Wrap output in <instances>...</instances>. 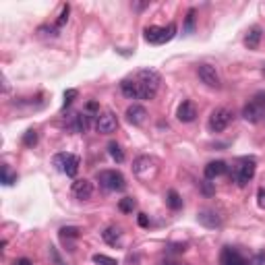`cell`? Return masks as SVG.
Returning a JSON list of instances; mask_svg holds the SVG:
<instances>
[{
  "instance_id": "484cf974",
  "label": "cell",
  "mask_w": 265,
  "mask_h": 265,
  "mask_svg": "<svg viewBox=\"0 0 265 265\" xmlns=\"http://www.w3.org/2000/svg\"><path fill=\"white\" fill-rule=\"evenodd\" d=\"M68 13H71V6H68V4H65V6H62V11H60V15H58V19H56V25H54V27H56V29L65 27V23L68 21Z\"/></svg>"
},
{
  "instance_id": "8992f818",
  "label": "cell",
  "mask_w": 265,
  "mask_h": 265,
  "mask_svg": "<svg viewBox=\"0 0 265 265\" xmlns=\"http://www.w3.org/2000/svg\"><path fill=\"white\" fill-rule=\"evenodd\" d=\"M243 118L248 122H259L265 118V93H257L243 108Z\"/></svg>"
},
{
  "instance_id": "ffe728a7",
  "label": "cell",
  "mask_w": 265,
  "mask_h": 265,
  "mask_svg": "<svg viewBox=\"0 0 265 265\" xmlns=\"http://www.w3.org/2000/svg\"><path fill=\"white\" fill-rule=\"evenodd\" d=\"M60 240L65 243L66 247H73V240L79 238V228H75V226H66V228H60L58 232Z\"/></svg>"
},
{
  "instance_id": "7402d4cb",
  "label": "cell",
  "mask_w": 265,
  "mask_h": 265,
  "mask_svg": "<svg viewBox=\"0 0 265 265\" xmlns=\"http://www.w3.org/2000/svg\"><path fill=\"white\" fill-rule=\"evenodd\" d=\"M108 153H110V158L116 162V164H122L124 162V151H122V147L118 143H110L108 145Z\"/></svg>"
},
{
  "instance_id": "3957f363",
  "label": "cell",
  "mask_w": 265,
  "mask_h": 265,
  "mask_svg": "<svg viewBox=\"0 0 265 265\" xmlns=\"http://www.w3.org/2000/svg\"><path fill=\"white\" fill-rule=\"evenodd\" d=\"M99 186H104L106 191H124L127 189V181L118 170H99L96 174Z\"/></svg>"
},
{
  "instance_id": "e575fe53",
  "label": "cell",
  "mask_w": 265,
  "mask_h": 265,
  "mask_svg": "<svg viewBox=\"0 0 265 265\" xmlns=\"http://www.w3.org/2000/svg\"><path fill=\"white\" fill-rule=\"evenodd\" d=\"M147 6H149V4H147V2H143V4H132V9H137V11H143V9H147Z\"/></svg>"
},
{
  "instance_id": "4dcf8cb0",
  "label": "cell",
  "mask_w": 265,
  "mask_h": 265,
  "mask_svg": "<svg viewBox=\"0 0 265 265\" xmlns=\"http://www.w3.org/2000/svg\"><path fill=\"white\" fill-rule=\"evenodd\" d=\"M199 186H201V191H203L205 195H214V193H215V189L212 186V182H209L207 178H205V181H201V182H199Z\"/></svg>"
},
{
  "instance_id": "30bf717a",
  "label": "cell",
  "mask_w": 265,
  "mask_h": 265,
  "mask_svg": "<svg viewBox=\"0 0 265 265\" xmlns=\"http://www.w3.org/2000/svg\"><path fill=\"white\" fill-rule=\"evenodd\" d=\"M197 75H199V79L203 81L207 87H212V89H217L220 87V75H217V71H215V66H212V65H199L197 66Z\"/></svg>"
},
{
  "instance_id": "4316f807",
  "label": "cell",
  "mask_w": 265,
  "mask_h": 265,
  "mask_svg": "<svg viewBox=\"0 0 265 265\" xmlns=\"http://www.w3.org/2000/svg\"><path fill=\"white\" fill-rule=\"evenodd\" d=\"M93 263H98V265H118L116 259H112V257H108V255H99V253L93 255Z\"/></svg>"
},
{
  "instance_id": "5bb4252c",
  "label": "cell",
  "mask_w": 265,
  "mask_h": 265,
  "mask_svg": "<svg viewBox=\"0 0 265 265\" xmlns=\"http://www.w3.org/2000/svg\"><path fill=\"white\" fill-rule=\"evenodd\" d=\"M176 118L181 122H193L195 118H197V106H195L191 99H184L176 110Z\"/></svg>"
},
{
  "instance_id": "d4e9b609",
  "label": "cell",
  "mask_w": 265,
  "mask_h": 265,
  "mask_svg": "<svg viewBox=\"0 0 265 265\" xmlns=\"http://www.w3.org/2000/svg\"><path fill=\"white\" fill-rule=\"evenodd\" d=\"M37 143V131L35 129H29L25 135H23V145L25 147H33Z\"/></svg>"
},
{
  "instance_id": "6da1fadb",
  "label": "cell",
  "mask_w": 265,
  "mask_h": 265,
  "mask_svg": "<svg viewBox=\"0 0 265 265\" xmlns=\"http://www.w3.org/2000/svg\"><path fill=\"white\" fill-rule=\"evenodd\" d=\"M162 77L153 68H143L137 75L120 81V91L129 99H153L160 89Z\"/></svg>"
},
{
  "instance_id": "7c38bea8",
  "label": "cell",
  "mask_w": 265,
  "mask_h": 265,
  "mask_svg": "<svg viewBox=\"0 0 265 265\" xmlns=\"http://www.w3.org/2000/svg\"><path fill=\"white\" fill-rule=\"evenodd\" d=\"M91 124V114L87 112H77L71 116V120H68V129H71L73 132H85L89 129Z\"/></svg>"
},
{
  "instance_id": "836d02e7",
  "label": "cell",
  "mask_w": 265,
  "mask_h": 265,
  "mask_svg": "<svg viewBox=\"0 0 265 265\" xmlns=\"http://www.w3.org/2000/svg\"><path fill=\"white\" fill-rule=\"evenodd\" d=\"M13 265H31V261L27 259V257H21V259H17V261H15Z\"/></svg>"
},
{
  "instance_id": "cb8c5ba5",
  "label": "cell",
  "mask_w": 265,
  "mask_h": 265,
  "mask_svg": "<svg viewBox=\"0 0 265 265\" xmlns=\"http://www.w3.org/2000/svg\"><path fill=\"white\" fill-rule=\"evenodd\" d=\"M0 181H2L4 186H11V184L17 182V174H13L9 166H2L0 168Z\"/></svg>"
},
{
  "instance_id": "d6a6232c",
  "label": "cell",
  "mask_w": 265,
  "mask_h": 265,
  "mask_svg": "<svg viewBox=\"0 0 265 265\" xmlns=\"http://www.w3.org/2000/svg\"><path fill=\"white\" fill-rule=\"evenodd\" d=\"M257 197H259V205L265 207V189H259V193H257Z\"/></svg>"
},
{
  "instance_id": "ba28073f",
  "label": "cell",
  "mask_w": 265,
  "mask_h": 265,
  "mask_svg": "<svg viewBox=\"0 0 265 265\" xmlns=\"http://www.w3.org/2000/svg\"><path fill=\"white\" fill-rule=\"evenodd\" d=\"M118 129V118L112 110H104L102 114H98V120H96V131L99 135H110Z\"/></svg>"
},
{
  "instance_id": "9a60e30c",
  "label": "cell",
  "mask_w": 265,
  "mask_h": 265,
  "mask_svg": "<svg viewBox=\"0 0 265 265\" xmlns=\"http://www.w3.org/2000/svg\"><path fill=\"white\" fill-rule=\"evenodd\" d=\"M228 172V164L222 162V160H215V162H209L205 166V178L207 181H215V178L224 176Z\"/></svg>"
},
{
  "instance_id": "83f0119b",
  "label": "cell",
  "mask_w": 265,
  "mask_h": 265,
  "mask_svg": "<svg viewBox=\"0 0 265 265\" xmlns=\"http://www.w3.org/2000/svg\"><path fill=\"white\" fill-rule=\"evenodd\" d=\"M77 96H79V91H77V89H66L65 91V104H62V110H66V108L75 102Z\"/></svg>"
},
{
  "instance_id": "f546056e",
  "label": "cell",
  "mask_w": 265,
  "mask_h": 265,
  "mask_svg": "<svg viewBox=\"0 0 265 265\" xmlns=\"http://www.w3.org/2000/svg\"><path fill=\"white\" fill-rule=\"evenodd\" d=\"M193 29H195V11L191 9L189 13H186V23H184V31H186V33H193Z\"/></svg>"
},
{
  "instance_id": "4fadbf2b",
  "label": "cell",
  "mask_w": 265,
  "mask_h": 265,
  "mask_svg": "<svg viewBox=\"0 0 265 265\" xmlns=\"http://www.w3.org/2000/svg\"><path fill=\"white\" fill-rule=\"evenodd\" d=\"M127 120L132 124V127H141V124L147 120V110L141 104H132L127 108Z\"/></svg>"
},
{
  "instance_id": "e0dca14e",
  "label": "cell",
  "mask_w": 265,
  "mask_h": 265,
  "mask_svg": "<svg viewBox=\"0 0 265 265\" xmlns=\"http://www.w3.org/2000/svg\"><path fill=\"white\" fill-rule=\"evenodd\" d=\"M73 195L77 199H89L91 195H93V184L89 182V181H85V178H79V181H75L73 182Z\"/></svg>"
},
{
  "instance_id": "7a4b0ae2",
  "label": "cell",
  "mask_w": 265,
  "mask_h": 265,
  "mask_svg": "<svg viewBox=\"0 0 265 265\" xmlns=\"http://www.w3.org/2000/svg\"><path fill=\"white\" fill-rule=\"evenodd\" d=\"M255 168H257V164L253 158H240L234 164V168H232V178H234V182L238 186H245L255 176Z\"/></svg>"
},
{
  "instance_id": "f1b7e54d",
  "label": "cell",
  "mask_w": 265,
  "mask_h": 265,
  "mask_svg": "<svg viewBox=\"0 0 265 265\" xmlns=\"http://www.w3.org/2000/svg\"><path fill=\"white\" fill-rule=\"evenodd\" d=\"M48 255H50V261L54 263V265H65V261H62V257L58 255V251H56V247H48Z\"/></svg>"
},
{
  "instance_id": "d6986e66",
  "label": "cell",
  "mask_w": 265,
  "mask_h": 265,
  "mask_svg": "<svg viewBox=\"0 0 265 265\" xmlns=\"http://www.w3.org/2000/svg\"><path fill=\"white\" fill-rule=\"evenodd\" d=\"M120 236H122V232H120V228H116V226H108V228L102 232L104 243L110 245V247L120 245Z\"/></svg>"
},
{
  "instance_id": "52a82bcc",
  "label": "cell",
  "mask_w": 265,
  "mask_h": 265,
  "mask_svg": "<svg viewBox=\"0 0 265 265\" xmlns=\"http://www.w3.org/2000/svg\"><path fill=\"white\" fill-rule=\"evenodd\" d=\"M52 164L56 166L58 172L66 176H77V172H79V158L73 153H56Z\"/></svg>"
},
{
  "instance_id": "603a6c76",
  "label": "cell",
  "mask_w": 265,
  "mask_h": 265,
  "mask_svg": "<svg viewBox=\"0 0 265 265\" xmlns=\"http://www.w3.org/2000/svg\"><path fill=\"white\" fill-rule=\"evenodd\" d=\"M118 209H120L122 214H132L137 209V201L132 199V197H122L118 201Z\"/></svg>"
},
{
  "instance_id": "44dd1931",
  "label": "cell",
  "mask_w": 265,
  "mask_h": 265,
  "mask_svg": "<svg viewBox=\"0 0 265 265\" xmlns=\"http://www.w3.org/2000/svg\"><path fill=\"white\" fill-rule=\"evenodd\" d=\"M166 203H168L170 209H174V212H176V209L182 207V199H181V195H178L174 189H170L168 195H166Z\"/></svg>"
},
{
  "instance_id": "5b68a950",
  "label": "cell",
  "mask_w": 265,
  "mask_h": 265,
  "mask_svg": "<svg viewBox=\"0 0 265 265\" xmlns=\"http://www.w3.org/2000/svg\"><path fill=\"white\" fill-rule=\"evenodd\" d=\"M232 120H234V112H232L230 108H226V106L215 108L207 120V129L212 132H222L224 129H228V124Z\"/></svg>"
},
{
  "instance_id": "2e32d148",
  "label": "cell",
  "mask_w": 265,
  "mask_h": 265,
  "mask_svg": "<svg viewBox=\"0 0 265 265\" xmlns=\"http://www.w3.org/2000/svg\"><path fill=\"white\" fill-rule=\"evenodd\" d=\"M153 158H149V155H139V158L132 162V172H135L137 176H147L149 174V170H153Z\"/></svg>"
},
{
  "instance_id": "9c48e42d",
  "label": "cell",
  "mask_w": 265,
  "mask_h": 265,
  "mask_svg": "<svg viewBox=\"0 0 265 265\" xmlns=\"http://www.w3.org/2000/svg\"><path fill=\"white\" fill-rule=\"evenodd\" d=\"M220 265H253L251 259L238 251L234 247H224L222 253H220Z\"/></svg>"
},
{
  "instance_id": "277c9868",
  "label": "cell",
  "mask_w": 265,
  "mask_h": 265,
  "mask_svg": "<svg viewBox=\"0 0 265 265\" xmlns=\"http://www.w3.org/2000/svg\"><path fill=\"white\" fill-rule=\"evenodd\" d=\"M143 33H145V42L160 46V44L170 42V40H172V37L176 35V25H174V23H170L168 27L151 25V27H145Z\"/></svg>"
},
{
  "instance_id": "1f68e13d",
  "label": "cell",
  "mask_w": 265,
  "mask_h": 265,
  "mask_svg": "<svg viewBox=\"0 0 265 265\" xmlns=\"http://www.w3.org/2000/svg\"><path fill=\"white\" fill-rule=\"evenodd\" d=\"M139 226H143V228H147V226H149V220H147V215L145 214H139Z\"/></svg>"
},
{
  "instance_id": "ac0fdd59",
  "label": "cell",
  "mask_w": 265,
  "mask_h": 265,
  "mask_svg": "<svg viewBox=\"0 0 265 265\" xmlns=\"http://www.w3.org/2000/svg\"><path fill=\"white\" fill-rule=\"evenodd\" d=\"M259 42H261V27L259 25H255L247 31V35H245V46L248 50H257L259 48Z\"/></svg>"
},
{
  "instance_id": "8fae6325",
  "label": "cell",
  "mask_w": 265,
  "mask_h": 265,
  "mask_svg": "<svg viewBox=\"0 0 265 265\" xmlns=\"http://www.w3.org/2000/svg\"><path fill=\"white\" fill-rule=\"evenodd\" d=\"M197 222L201 226H205V228L209 230H215L222 226V215L215 212V209H201V212L197 214Z\"/></svg>"
}]
</instances>
